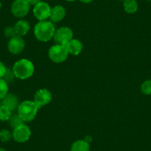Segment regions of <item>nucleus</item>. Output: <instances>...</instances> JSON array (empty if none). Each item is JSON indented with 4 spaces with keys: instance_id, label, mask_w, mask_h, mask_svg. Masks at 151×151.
Wrapping results in <instances>:
<instances>
[{
    "instance_id": "23",
    "label": "nucleus",
    "mask_w": 151,
    "mask_h": 151,
    "mask_svg": "<svg viewBox=\"0 0 151 151\" xmlns=\"http://www.w3.org/2000/svg\"><path fill=\"white\" fill-rule=\"evenodd\" d=\"M4 33H5V36L6 37L10 38V39L17 36L14 27H11V26H8V27H5V30H4Z\"/></svg>"
},
{
    "instance_id": "8",
    "label": "nucleus",
    "mask_w": 151,
    "mask_h": 151,
    "mask_svg": "<svg viewBox=\"0 0 151 151\" xmlns=\"http://www.w3.org/2000/svg\"><path fill=\"white\" fill-rule=\"evenodd\" d=\"M50 11H51V8L47 2H41L35 5L33 13L34 17L39 21H45L50 17Z\"/></svg>"
},
{
    "instance_id": "28",
    "label": "nucleus",
    "mask_w": 151,
    "mask_h": 151,
    "mask_svg": "<svg viewBox=\"0 0 151 151\" xmlns=\"http://www.w3.org/2000/svg\"><path fill=\"white\" fill-rule=\"evenodd\" d=\"M0 151H7L5 148H2V147H0Z\"/></svg>"
},
{
    "instance_id": "4",
    "label": "nucleus",
    "mask_w": 151,
    "mask_h": 151,
    "mask_svg": "<svg viewBox=\"0 0 151 151\" xmlns=\"http://www.w3.org/2000/svg\"><path fill=\"white\" fill-rule=\"evenodd\" d=\"M68 50L65 45H54L50 47L48 50V57L52 62L55 63H62L65 62L68 57Z\"/></svg>"
},
{
    "instance_id": "7",
    "label": "nucleus",
    "mask_w": 151,
    "mask_h": 151,
    "mask_svg": "<svg viewBox=\"0 0 151 151\" xmlns=\"http://www.w3.org/2000/svg\"><path fill=\"white\" fill-rule=\"evenodd\" d=\"M31 136V130L25 124H22L19 127L13 129L12 137L18 143H24L30 139Z\"/></svg>"
},
{
    "instance_id": "2",
    "label": "nucleus",
    "mask_w": 151,
    "mask_h": 151,
    "mask_svg": "<svg viewBox=\"0 0 151 151\" xmlns=\"http://www.w3.org/2000/svg\"><path fill=\"white\" fill-rule=\"evenodd\" d=\"M12 70L16 78L24 80L33 75L34 65L31 61L27 59H22L15 62Z\"/></svg>"
},
{
    "instance_id": "17",
    "label": "nucleus",
    "mask_w": 151,
    "mask_h": 151,
    "mask_svg": "<svg viewBox=\"0 0 151 151\" xmlns=\"http://www.w3.org/2000/svg\"><path fill=\"white\" fill-rule=\"evenodd\" d=\"M11 116H12V112L9 109L1 104V106H0V121H8Z\"/></svg>"
},
{
    "instance_id": "16",
    "label": "nucleus",
    "mask_w": 151,
    "mask_h": 151,
    "mask_svg": "<svg viewBox=\"0 0 151 151\" xmlns=\"http://www.w3.org/2000/svg\"><path fill=\"white\" fill-rule=\"evenodd\" d=\"M123 8L127 14H134L138 10V3L136 0H125L123 2Z\"/></svg>"
},
{
    "instance_id": "14",
    "label": "nucleus",
    "mask_w": 151,
    "mask_h": 151,
    "mask_svg": "<svg viewBox=\"0 0 151 151\" xmlns=\"http://www.w3.org/2000/svg\"><path fill=\"white\" fill-rule=\"evenodd\" d=\"M14 27L17 35L19 36H25L28 33L30 28V24H29L28 22L24 19L19 20Z\"/></svg>"
},
{
    "instance_id": "9",
    "label": "nucleus",
    "mask_w": 151,
    "mask_h": 151,
    "mask_svg": "<svg viewBox=\"0 0 151 151\" xmlns=\"http://www.w3.org/2000/svg\"><path fill=\"white\" fill-rule=\"evenodd\" d=\"M51 93L45 88H42V89H40L36 91L34 95V99H33V101L37 105L39 109L47 105L51 101Z\"/></svg>"
},
{
    "instance_id": "30",
    "label": "nucleus",
    "mask_w": 151,
    "mask_h": 151,
    "mask_svg": "<svg viewBox=\"0 0 151 151\" xmlns=\"http://www.w3.org/2000/svg\"><path fill=\"white\" fill-rule=\"evenodd\" d=\"M1 8H2V3L0 2V10H1Z\"/></svg>"
},
{
    "instance_id": "6",
    "label": "nucleus",
    "mask_w": 151,
    "mask_h": 151,
    "mask_svg": "<svg viewBox=\"0 0 151 151\" xmlns=\"http://www.w3.org/2000/svg\"><path fill=\"white\" fill-rule=\"evenodd\" d=\"M73 36V30L68 27H61L56 30L53 36V40L56 44L65 45L69 41H70Z\"/></svg>"
},
{
    "instance_id": "24",
    "label": "nucleus",
    "mask_w": 151,
    "mask_h": 151,
    "mask_svg": "<svg viewBox=\"0 0 151 151\" xmlns=\"http://www.w3.org/2000/svg\"><path fill=\"white\" fill-rule=\"evenodd\" d=\"M6 67L4 65L3 62H2L0 61V78H2L5 75V72H6Z\"/></svg>"
},
{
    "instance_id": "32",
    "label": "nucleus",
    "mask_w": 151,
    "mask_h": 151,
    "mask_svg": "<svg viewBox=\"0 0 151 151\" xmlns=\"http://www.w3.org/2000/svg\"><path fill=\"white\" fill-rule=\"evenodd\" d=\"M0 106H1V103H0Z\"/></svg>"
},
{
    "instance_id": "15",
    "label": "nucleus",
    "mask_w": 151,
    "mask_h": 151,
    "mask_svg": "<svg viewBox=\"0 0 151 151\" xmlns=\"http://www.w3.org/2000/svg\"><path fill=\"white\" fill-rule=\"evenodd\" d=\"M90 144L84 139L76 140L71 145L70 151H90Z\"/></svg>"
},
{
    "instance_id": "21",
    "label": "nucleus",
    "mask_w": 151,
    "mask_h": 151,
    "mask_svg": "<svg viewBox=\"0 0 151 151\" xmlns=\"http://www.w3.org/2000/svg\"><path fill=\"white\" fill-rule=\"evenodd\" d=\"M141 91L145 95H151V80H146L141 85Z\"/></svg>"
},
{
    "instance_id": "18",
    "label": "nucleus",
    "mask_w": 151,
    "mask_h": 151,
    "mask_svg": "<svg viewBox=\"0 0 151 151\" xmlns=\"http://www.w3.org/2000/svg\"><path fill=\"white\" fill-rule=\"evenodd\" d=\"M8 122H9V125L12 127L13 129L16 128V127H19L21 124H24V122L22 121L21 118H20L18 114H15V115H12L11 116V118L8 120Z\"/></svg>"
},
{
    "instance_id": "19",
    "label": "nucleus",
    "mask_w": 151,
    "mask_h": 151,
    "mask_svg": "<svg viewBox=\"0 0 151 151\" xmlns=\"http://www.w3.org/2000/svg\"><path fill=\"white\" fill-rule=\"evenodd\" d=\"M8 94V84L2 78H0V100L3 99Z\"/></svg>"
},
{
    "instance_id": "11",
    "label": "nucleus",
    "mask_w": 151,
    "mask_h": 151,
    "mask_svg": "<svg viewBox=\"0 0 151 151\" xmlns=\"http://www.w3.org/2000/svg\"><path fill=\"white\" fill-rule=\"evenodd\" d=\"M65 15H66V11L65 8L62 5H56L51 8L49 19L52 22H59L65 18Z\"/></svg>"
},
{
    "instance_id": "27",
    "label": "nucleus",
    "mask_w": 151,
    "mask_h": 151,
    "mask_svg": "<svg viewBox=\"0 0 151 151\" xmlns=\"http://www.w3.org/2000/svg\"><path fill=\"white\" fill-rule=\"evenodd\" d=\"M81 2H82V3H85V4H89L91 3V2H92L93 0H79Z\"/></svg>"
},
{
    "instance_id": "29",
    "label": "nucleus",
    "mask_w": 151,
    "mask_h": 151,
    "mask_svg": "<svg viewBox=\"0 0 151 151\" xmlns=\"http://www.w3.org/2000/svg\"><path fill=\"white\" fill-rule=\"evenodd\" d=\"M67 2H74V1H76V0H66Z\"/></svg>"
},
{
    "instance_id": "31",
    "label": "nucleus",
    "mask_w": 151,
    "mask_h": 151,
    "mask_svg": "<svg viewBox=\"0 0 151 151\" xmlns=\"http://www.w3.org/2000/svg\"><path fill=\"white\" fill-rule=\"evenodd\" d=\"M119 1H120V2H124L125 0H119Z\"/></svg>"
},
{
    "instance_id": "20",
    "label": "nucleus",
    "mask_w": 151,
    "mask_h": 151,
    "mask_svg": "<svg viewBox=\"0 0 151 151\" xmlns=\"http://www.w3.org/2000/svg\"><path fill=\"white\" fill-rule=\"evenodd\" d=\"M12 133L7 129H2L0 130V142H8L12 139Z\"/></svg>"
},
{
    "instance_id": "3",
    "label": "nucleus",
    "mask_w": 151,
    "mask_h": 151,
    "mask_svg": "<svg viewBox=\"0 0 151 151\" xmlns=\"http://www.w3.org/2000/svg\"><path fill=\"white\" fill-rule=\"evenodd\" d=\"M39 107L33 101H26L20 103L17 108V114L20 116L24 122L33 121L36 116Z\"/></svg>"
},
{
    "instance_id": "10",
    "label": "nucleus",
    "mask_w": 151,
    "mask_h": 151,
    "mask_svg": "<svg viewBox=\"0 0 151 151\" xmlns=\"http://www.w3.org/2000/svg\"><path fill=\"white\" fill-rule=\"evenodd\" d=\"M25 47V42L22 36H15L10 39L8 43V49L12 54L17 55L21 53Z\"/></svg>"
},
{
    "instance_id": "12",
    "label": "nucleus",
    "mask_w": 151,
    "mask_h": 151,
    "mask_svg": "<svg viewBox=\"0 0 151 151\" xmlns=\"http://www.w3.org/2000/svg\"><path fill=\"white\" fill-rule=\"evenodd\" d=\"M65 46L68 50V53L73 55V56L79 55V53H81V52L82 51V49H83L82 43L79 40H76V39H72Z\"/></svg>"
},
{
    "instance_id": "5",
    "label": "nucleus",
    "mask_w": 151,
    "mask_h": 151,
    "mask_svg": "<svg viewBox=\"0 0 151 151\" xmlns=\"http://www.w3.org/2000/svg\"><path fill=\"white\" fill-rule=\"evenodd\" d=\"M30 5L27 0H14L11 7L13 15L17 18L26 17L30 11Z\"/></svg>"
},
{
    "instance_id": "25",
    "label": "nucleus",
    "mask_w": 151,
    "mask_h": 151,
    "mask_svg": "<svg viewBox=\"0 0 151 151\" xmlns=\"http://www.w3.org/2000/svg\"><path fill=\"white\" fill-rule=\"evenodd\" d=\"M27 1L30 4V5H33V6H35L42 2V0H27Z\"/></svg>"
},
{
    "instance_id": "1",
    "label": "nucleus",
    "mask_w": 151,
    "mask_h": 151,
    "mask_svg": "<svg viewBox=\"0 0 151 151\" xmlns=\"http://www.w3.org/2000/svg\"><path fill=\"white\" fill-rule=\"evenodd\" d=\"M56 28L50 21H39L34 27V36L36 40L42 42H47L51 40L54 36Z\"/></svg>"
},
{
    "instance_id": "22",
    "label": "nucleus",
    "mask_w": 151,
    "mask_h": 151,
    "mask_svg": "<svg viewBox=\"0 0 151 151\" xmlns=\"http://www.w3.org/2000/svg\"><path fill=\"white\" fill-rule=\"evenodd\" d=\"M14 78H15V76H14V72H13V70L7 68L6 72H5V75H4V76L2 77V79L8 84L14 82Z\"/></svg>"
},
{
    "instance_id": "13",
    "label": "nucleus",
    "mask_w": 151,
    "mask_h": 151,
    "mask_svg": "<svg viewBox=\"0 0 151 151\" xmlns=\"http://www.w3.org/2000/svg\"><path fill=\"white\" fill-rule=\"evenodd\" d=\"M1 104L9 109L12 112L18 108L19 103V99L17 96L13 93H8L3 99H2Z\"/></svg>"
},
{
    "instance_id": "26",
    "label": "nucleus",
    "mask_w": 151,
    "mask_h": 151,
    "mask_svg": "<svg viewBox=\"0 0 151 151\" xmlns=\"http://www.w3.org/2000/svg\"><path fill=\"white\" fill-rule=\"evenodd\" d=\"M84 140L85 141V142H87L88 143H91V142H92V137H91V136H86L85 137V139H84Z\"/></svg>"
}]
</instances>
